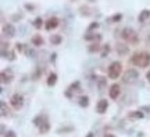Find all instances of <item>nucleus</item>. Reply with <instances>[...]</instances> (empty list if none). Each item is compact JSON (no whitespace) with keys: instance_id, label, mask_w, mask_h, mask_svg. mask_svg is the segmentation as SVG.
<instances>
[{"instance_id":"29","label":"nucleus","mask_w":150,"mask_h":137,"mask_svg":"<svg viewBox=\"0 0 150 137\" xmlns=\"http://www.w3.org/2000/svg\"><path fill=\"white\" fill-rule=\"evenodd\" d=\"M8 59H10V60H14V59H16V56H14V52H11V53H10V57H8Z\"/></svg>"},{"instance_id":"19","label":"nucleus","mask_w":150,"mask_h":137,"mask_svg":"<svg viewBox=\"0 0 150 137\" xmlns=\"http://www.w3.org/2000/svg\"><path fill=\"white\" fill-rule=\"evenodd\" d=\"M99 49H100V46H99L97 43H93L92 46H89V49H88V50H89L90 53H95V52H97Z\"/></svg>"},{"instance_id":"27","label":"nucleus","mask_w":150,"mask_h":137,"mask_svg":"<svg viewBox=\"0 0 150 137\" xmlns=\"http://www.w3.org/2000/svg\"><path fill=\"white\" fill-rule=\"evenodd\" d=\"M25 8H26V10H33L35 6H33V4H29V3H26V4H25Z\"/></svg>"},{"instance_id":"22","label":"nucleus","mask_w":150,"mask_h":137,"mask_svg":"<svg viewBox=\"0 0 150 137\" xmlns=\"http://www.w3.org/2000/svg\"><path fill=\"white\" fill-rule=\"evenodd\" d=\"M8 113V109H6V104L1 102V116H6Z\"/></svg>"},{"instance_id":"20","label":"nucleus","mask_w":150,"mask_h":137,"mask_svg":"<svg viewBox=\"0 0 150 137\" xmlns=\"http://www.w3.org/2000/svg\"><path fill=\"white\" fill-rule=\"evenodd\" d=\"M92 39H96L95 32H89L88 35H85V41H92Z\"/></svg>"},{"instance_id":"24","label":"nucleus","mask_w":150,"mask_h":137,"mask_svg":"<svg viewBox=\"0 0 150 137\" xmlns=\"http://www.w3.org/2000/svg\"><path fill=\"white\" fill-rule=\"evenodd\" d=\"M117 50L121 52V53H125V52H126V46H124V45H118V46H117Z\"/></svg>"},{"instance_id":"25","label":"nucleus","mask_w":150,"mask_h":137,"mask_svg":"<svg viewBox=\"0 0 150 137\" xmlns=\"http://www.w3.org/2000/svg\"><path fill=\"white\" fill-rule=\"evenodd\" d=\"M121 14H115V16H113V18H111V20H113V21H119V20H121Z\"/></svg>"},{"instance_id":"14","label":"nucleus","mask_w":150,"mask_h":137,"mask_svg":"<svg viewBox=\"0 0 150 137\" xmlns=\"http://www.w3.org/2000/svg\"><path fill=\"white\" fill-rule=\"evenodd\" d=\"M43 42H45V41H43V38H42L40 35H33V36H32V43H33L35 46H42Z\"/></svg>"},{"instance_id":"2","label":"nucleus","mask_w":150,"mask_h":137,"mask_svg":"<svg viewBox=\"0 0 150 137\" xmlns=\"http://www.w3.org/2000/svg\"><path fill=\"white\" fill-rule=\"evenodd\" d=\"M121 73H122V65L119 62H113L109 67V77L111 80H115L119 77Z\"/></svg>"},{"instance_id":"23","label":"nucleus","mask_w":150,"mask_h":137,"mask_svg":"<svg viewBox=\"0 0 150 137\" xmlns=\"http://www.w3.org/2000/svg\"><path fill=\"white\" fill-rule=\"evenodd\" d=\"M77 88H79V83H78V81H75L74 84H71V87H70V91H78Z\"/></svg>"},{"instance_id":"26","label":"nucleus","mask_w":150,"mask_h":137,"mask_svg":"<svg viewBox=\"0 0 150 137\" xmlns=\"http://www.w3.org/2000/svg\"><path fill=\"white\" fill-rule=\"evenodd\" d=\"M4 137H17V136H16L14 131H7V133L4 134Z\"/></svg>"},{"instance_id":"21","label":"nucleus","mask_w":150,"mask_h":137,"mask_svg":"<svg viewBox=\"0 0 150 137\" xmlns=\"http://www.w3.org/2000/svg\"><path fill=\"white\" fill-rule=\"evenodd\" d=\"M110 52V46L109 45H104V48H103V52H102V57H106V55Z\"/></svg>"},{"instance_id":"8","label":"nucleus","mask_w":150,"mask_h":137,"mask_svg":"<svg viewBox=\"0 0 150 137\" xmlns=\"http://www.w3.org/2000/svg\"><path fill=\"white\" fill-rule=\"evenodd\" d=\"M109 95H110L111 99H117L119 95V85L118 84H113L109 89Z\"/></svg>"},{"instance_id":"33","label":"nucleus","mask_w":150,"mask_h":137,"mask_svg":"<svg viewBox=\"0 0 150 137\" xmlns=\"http://www.w3.org/2000/svg\"><path fill=\"white\" fill-rule=\"evenodd\" d=\"M86 137H93V134H92V133H89V134H88Z\"/></svg>"},{"instance_id":"4","label":"nucleus","mask_w":150,"mask_h":137,"mask_svg":"<svg viewBox=\"0 0 150 137\" xmlns=\"http://www.w3.org/2000/svg\"><path fill=\"white\" fill-rule=\"evenodd\" d=\"M10 102L13 105V108L20 109V108H22V105H24V97L20 95V94H14V95L11 97V99H10Z\"/></svg>"},{"instance_id":"18","label":"nucleus","mask_w":150,"mask_h":137,"mask_svg":"<svg viewBox=\"0 0 150 137\" xmlns=\"http://www.w3.org/2000/svg\"><path fill=\"white\" fill-rule=\"evenodd\" d=\"M42 25H43V20H42L40 17L35 18V21H33V27H35V28H40Z\"/></svg>"},{"instance_id":"13","label":"nucleus","mask_w":150,"mask_h":137,"mask_svg":"<svg viewBox=\"0 0 150 137\" xmlns=\"http://www.w3.org/2000/svg\"><path fill=\"white\" fill-rule=\"evenodd\" d=\"M61 42H63V36L58 35V34H54V35L50 36V43L52 45H60Z\"/></svg>"},{"instance_id":"30","label":"nucleus","mask_w":150,"mask_h":137,"mask_svg":"<svg viewBox=\"0 0 150 137\" xmlns=\"http://www.w3.org/2000/svg\"><path fill=\"white\" fill-rule=\"evenodd\" d=\"M17 50H22V46H21V43H17Z\"/></svg>"},{"instance_id":"9","label":"nucleus","mask_w":150,"mask_h":137,"mask_svg":"<svg viewBox=\"0 0 150 137\" xmlns=\"http://www.w3.org/2000/svg\"><path fill=\"white\" fill-rule=\"evenodd\" d=\"M3 34L11 38V36H14V35H16V28H14L11 24L4 25V27H3Z\"/></svg>"},{"instance_id":"16","label":"nucleus","mask_w":150,"mask_h":137,"mask_svg":"<svg viewBox=\"0 0 150 137\" xmlns=\"http://www.w3.org/2000/svg\"><path fill=\"white\" fill-rule=\"evenodd\" d=\"M129 118H131V119H142L143 113L140 112V111H134V112L129 113Z\"/></svg>"},{"instance_id":"32","label":"nucleus","mask_w":150,"mask_h":137,"mask_svg":"<svg viewBox=\"0 0 150 137\" xmlns=\"http://www.w3.org/2000/svg\"><path fill=\"white\" fill-rule=\"evenodd\" d=\"M104 137H115V136H114V134H106Z\"/></svg>"},{"instance_id":"7","label":"nucleus","mask_w":150,"mask_h":137,"mask_svg":"<svg viewBox=\"0 0 150 137\" xmlns=\"http://www.w3.org/2000/svg\"><path fill=\"white\" fill-rule=\"evenodd\" d=\"M57 25H58V18H57V17H52V18H49L48 21H46L45 28H46L48 31H52V30L57 28Z\"/></svg>"},{"instance_id":"28","label":"nucleus","mask_w":150,"mask_h":137,"mask_svg":"<svg viewBox=\"0 0 150 137\" xmlns=\"http://www.w3.org/2000/svg\"><path fill=\"white\" fill-rule=\"evenodd\" d=\"M97 27H99V24H97V23H93V24L90 25V27H89V31H92V30H95V28H97Z\"/></svg>"},{"instance_id":"10","label":"nucleus","mask_w":150,"mask_h":137,"mask_svg":"<svg viewBox=\"0 0 150 137\" xmlns=\"http://www.w3.org/2000/svg\"><path fill=\"white\" fill-rule=\"evenodd\" d=\"M13 78V72L8 69V70H4L1 73V83H10Z\"/></svg>"},{"instance_id":"1","label":"nucleus","mask_w":150,"mask_h":137,"mask_svg":"<svg viewBox=\"0 0 150 137\" xmlns=\"http://www.w3.org/2000/svg\"><path fill=\"white\" fill-rule=\"evenodd\" d=\"M131 62L138 67H147L150 65V53L147 52H139V53H135Z\"/></svg>"},{"instance_id":"17","label":"nucleus","mask_w":150,"mask_h":137,"mask_svg":"<svg viewBox=\"0 0 150 137\" xmlns=\"http://www.w3.org/2000/svg\"><path fill=\"white\" fill-rule=\"evenodd\" d=\"M79 105L82 106V108H86L88 105H89V98L86 95H82V97L79 98Z\"/></svg>"},{"instance_id":"15","label":"nucleus","mask_w":150,"mask_h":137,"mask_svg":"<svg viewBox=\"0 0 150 137\" xmlns=\"http://www.w3.org/2000/svg\"><path fill=\"white\" fill-rule=\"evenodd\" d=\"M56 83H57V74L56 73H50L49 74V78H48V85L49 87H53Z\"/></svg>"},{"instance_id":"3","label":"nucleus","mask_w":150,"mask_h":137,"mask_svg":"<svg viewBox=\"0 0 150 137\" xmlns=\"http://www.w3.org/2000/svg\"><path fill=\"white\" fill-rule=\"evenodd\" d=\"M121 35H122V38L125 41H128V42H135V41H136V34H135V31L132 28H124Z\"/></svg>"},{"instance_id":"31","label":"nucleus","mask_w":150,"mask_h":137,"mask_svg":"<svg viewBox=\"0 0 150 137\" xmlns=\"http://www.w3.org/2000/svg\"><path fill=\"white\" fill-rule=\"evenodd\" d=\"M146 78H147V81H149V83H150V70H149V72H147V74H146Z\"/></svg>"},{"instance_id":"6","label":"nucleus","mask_w":150,"mask_h":137,"mask_svg":"<svg viewBox=\"0 0 150 137\" xmlns=\"http://www.w3.org/2000/svg\"><path fill=\"white\" fill-rule=\"evenodd\" d=\"M136 78H138V72L134 70V69L128 70V72L125 73V76H124V81H125V83H132V81H135Z\"/></svg>"},{"instance_id":"34","label":"nucleus","mask_w":150,"mask_h":137,"mask_svg":"<svg viewBox=\"0 0 150 137\" xmlns=\"http://www.w3.org/2000/svg\"><path fill=\"white\" fill-rule=\"evenodd\" d=\"M89 1H96V0H89Z\"/></svg>"},{"instance_id":"11","label":"nucleus","mask_w":150,"mask_h":137,"mask_svg":"<svg viewBox=\"0 0 150 137\" xmlns=\"http://www.w3.org/2000/svg\"><path fill=\"white\" fill-rule=\"evenodd\" d=\"M150 18V10H143V11H140V14H139V17H138V20H139V23H146L147 20Z\"/></svg>"},{"instance_id":"5","label":"nucleus","mask_w":150,"mask_h":137,"mask_svg":"<svg viewBox=\"0 0 150 137\" xmlns=\"http://www.w3.org/2000/svg\"><path fill=\"white\" fill-rule=\"evenodd\" d=\"M107 108H109V101L107 99H100L97 102V105H96V111H97V113H100V115H103V113L106 112Z\"/></svg>"},{"instance_id":"12","label":"nucleus","mask_w":150,"mask_h":137,"mask_svg":"<svg viewBox=\"0 0 150 137\" xmlns=\"http://www.w3.org/2000/svg\"><path fill=\"white\" fill-rule=\"evenodd\" d=\"M49 129H50V125H49V119H48V116H46V119L42 122V125L39 126V131L43 134V133H48Z\"/></svg>"}]
</instances>
